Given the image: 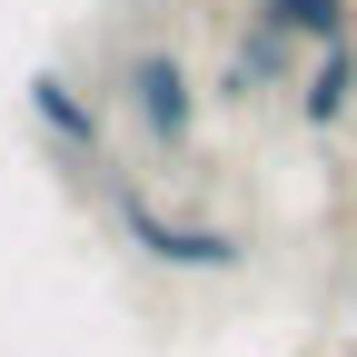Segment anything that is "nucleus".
<instances>
[{
  "instance_id": "obj_1",
  "label": "nucleus",
  "mask_w": 357,
  "mask_h": 357,
  "mask_svg": "<svg viewBox=\"0 0 357 357\" xmlns=\"http://www.w3.org/2000/svg\"><path fill=\"white\" fill-rule=\"evenodd\" d=\"M100 199H109V229L139 248L149 268H169V278H238V268H248V229L199 218V208H169L139 169H109Z\"/></svg>"
},
{
  "instance_id": "obj_2",
  "label": "nucleus",
  "mask_w": 357,
  "mask_h": 357,
  "mask_svg": "<svg viewBox=\"0 0 357 357\" xmlns=\"http://www.w3.org/2000/svg\"><path fill=\"white\" fill-rule=\"evenodd\" d=\"M119 119L139 129V149L149 159H189L199 149V119H208V89H199V70L169 50V40H139V50L119 60Z\"/></svg>"
},
{
  "instance_id": "obj_3",
  "label": "nucleus",
  "mask_w": 357,
  "mask_h": 357,
  "mask_svg": "<svg viewBox=\"0 0 357 357\" xmlns=\"http://www.w3.org/2000/svg\"><path fill=\"white\" fill-rule=\"evenodd\" d=\"M20 109H30V139L50 149L60 169H79L89 189L109 178V119H100V89H79V79L50 60V70L20 79Z\"/></svg>"
},
{
  "instance_id": "obj_4",
  "label": "nucleus",
  "mask_w": 357,
  "mask_h": 357,
  "mask_svg": "<svg viewBox=\"0 0 357 357\" xmlns=\"http://www.w3.org/2000/svg\"><path fill=\"white\" fill-rule=\"evenodd\" d=\"M288 109H298L307 139H337V129L357 119V30L328 40V50H307V70H298V89H288Z\"/></svg>"
},
{
  "instance_id": "obj_5",
  "label": "nucleus",
  "mask_w": 357,
  "mask_h": 357,
  "mask_svg": "<svg viewBox=\"0 0 357 357\" xmlns=\"http://www.w3.org/2000/svg\"><path fill=\"white\" fill-rule=\"evenodd\" d=\"M248 20L288 30L298 50H328V40H347V30H357V0H248Z\"/></svg>"
},
{
  "instance_id": "obj_6",
  "label": "nucleus",
  "mask_w": 357,
  "mask_h": 357,
  "mask_svg": "<svg viewBox=\"0 0 357 357\" xmlns=\"http://www.w3.org/2000/svg\"><path fill=\"white\" fill-rule=\"evenodd\" d=\"M337 357H357V347H337Z\"/></svg>"
}]
</instances>
